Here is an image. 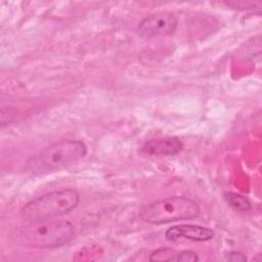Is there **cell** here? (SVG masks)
I'll list each match as a JSON object with an SVG mask.
<instances>
[{
	"label": "cell",
	"mask_w": 262,
	"mask_h": 262,
	"mask_svg": "<svg viewBox=\"0 0 262 262\" xmlns=\"http://www.w3.org/2000/svg\"><path fill=\"white\" fill-rule=\"evenodd\" d=\"M165 236L168 241L185 238L193 242H207L213 238L214 231L210 228L200 225L180 224L170 227L166 231Z\"/></svg>",
	"instance_id": "6"
},
{
	"label": "cell",
	"mask_w": 262,
	"mask_h": 262,
	"mask_svg": "<svg viewBox=\"0 0 262 262\" xmlns=\"http://www.w3.org/2000/svg\"><path fill=\"white\" fill-rule=\"evenodd\" d=\"M183 147L181 140L177 137H165L148 140L144 146L143 150L150 156H175Z\"/></svg>",
	"instance_id": "7"
},
{
	"label": "cell",
	"mask_w": 262,
	"mask_h": 262,
	"mask_svg": "<svg viewBox=\"0 0 262 262\" xmlns=\"http://www.w3.org/2000/svg\"><path fill=\"white\" fill-rule=\"evenodd\" d=\"M74 235V226L67 220L46 219L29 222L19 228L16 241L23 247L55 248L68 243Z\"/></svg>",
	"instance_id": "2"
},
{
	"label": "cell",
	"mask_w": 262,
	"mask_h": 262,
	"mask_svg": "<svg viewBox=\"0 0 262 262\" xmlns=\"http://www.w3.org/2000/svg\"><path fill=\"white\" fill-rule=\"evenodd\" d=\"M177 252L169 248H161L154 251L150 256V261H174Z\"/></svg>",
	"instance_id": "9"
},
{
	"label": "cell",
	"mask_w": 262,
	"mask_h": 262,
	"mask_svg": "<svg viewBox=\"0 0 262 262\" xmlns=\"http://www.w3.org/2000/svg\"><path fill=\"white\" fill-rule=\"evenodd\" d=\"M200 214L199 205L185 196H169L143 206L139 217L149 224H164L178 220L193 219Z\"/></svg>",
	"instance_id": "4"
},
{
	"label": "cell",
	"mask_w": 262,
	"mask_h": 262,
	"mask_svg": "<svg viewBox=\"0 0 262 262\" xmlns=\"http://www.w3.org/2000/svg\"><path fill=\"white\" fill-rule=\"evenodd\" d=\"M80 202L76 189L54 190L27 203L20 209V217L28 221L54 219L73 211Z\"/></svg>",
	"instance_id": "3"
},
{
	"label": "cell",
	"mask_w": 262,
	"mask_h": 262,
	"mask_svg": "<svg viewBox=\"0 0 262 262\" xmlns=\"http://www.w3.org/2000/svg\"><path fill=\"white\" fill-rule=\"evenodd\" d=\"M176 15L168 11H159L145 16L137 27V34L141 38H154L173 33L177 27Z\"/></svg>",
	"instance_id": "5"
},
{
	"label": "cell",
	"mask_w": 262,
	"mask_h": 262,
	"mask_svg": "<svg viewBox=\"0 0 262 262\" xmlns=\"http://www.w3.org/2000/svg\"><path fill=\"white\" fill-rule=\"evenodd\" d=\"M87 154V146L81 140H61L46 146L31 157L25 170L33 175H46L63 170L82 160Z\"/></svg>",
	"instance_id": "1"
},
{
	"label": "cell",
	"mask_w": 262,
	"mask_h": 262,
	"mask_svg": "<svg viewBox=\"0 0 262 262\" xmlns=\"http://www.w3.org/2000/svg\"><path fill=\"white\" fill-rule=\"evenodd\" d=\"M225 259L228 261H234V262H238V261H246L247 258L244 254L239 253V252H229L225 255Z\"/></svg>",
	"instance_id": "11"
},
{
	"label": "cell",
	"mask_w": 262,
	"mask_h": 262,
	"mask_svg": "<svg viewBox=\"0 0 262 262\" xmlns=\"http://www.w3.org/2000/svg\"><path fill=\"white\" fill-rule=\"evenodd\" d=\"M224 199L226 203L235 211L248 212L251 210V203L248 199L241 194L234 192H226L224 193Z\"/></svg>",
	"instance_id": "8"
},
{
	"label": "cell",
	"mask_w": 262,
	"mask_h": 262,
	"mask_svg": "<svg viewBox=\"0 0 262 262\" xmlns=\"http://www.w3.org/2000/svg\"><path fill=\"white\" fill-rule=\"evenodd\" d=\"M199 260L198 255L192 252V251H181V252H177L176 256H175V260L174 261H183V262H188V261H196Z\"/></svg>",
	"instance_id": "10"
}]
</instances>
